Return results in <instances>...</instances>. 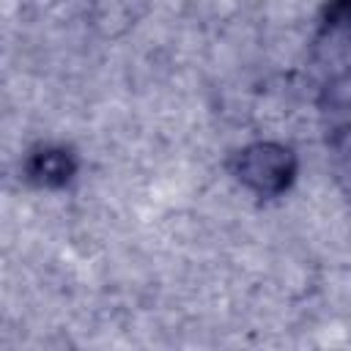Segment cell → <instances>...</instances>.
I'll return each instance as SVG.
<instances>
[{
	"mask_svg": "<svg viewBox=\"0 0 351 351\" xmlns=\"http://www.w3.org/2000/svg\"><path fill=\"white\" fill-rule=\"evenodd\" d=\"M296 154L288 145L271 140L250 143L230 159L236 181L258 197H280L288 192L296 178Z\"/></svg>",
	"mask_w": 351,
	"mask_h": 351,
	"instance_id": "cell-1",
	"label": "cell"
},
{
	"mask_svg": "<svg viewBox=\"0 0 351 351\" xmlns=\"http://www.w3.org/2000/svg\"><path fill=\"white\" fill-rule=\"evenodd\" d=\"M310 60L324 85L351 77V0H329L313 36Z\"/></svg>",
	"mask_w": 351,
	"mask_h": 351,
	"instance_id": "cell-2",
	"label": "cell"
},
{
	"mask_svg": "<svg viewBox=\"0 0 351 351\" xmlns=\"http://www.w3.org/2000/svg\"><path fill=\"white\" fill-rule=\"evenodd\" d=\"M324 118L335 178L351 197V77L324 85Z\"/></svg>",
	"mask_w": 351,
	"mask_h": 351,
	"instance_id": "cell-3",
	"label": "cell"
},
{
	"mask_svg": "<svg viewBox=\"0 0 351 351\" xmlns=\"http://www.w3.org/2000/svg\"><path fill=\"white\" fill-rule=\"evenodd\" d=\"M77 176V156L66 145H38L25 159V178L41 189H63Z\"/></svg>",
	"mask_w": 351,
	"mask_h": 351,
	"instance_id": "cell-4",
	"label": "cell"
}]
</instances>
